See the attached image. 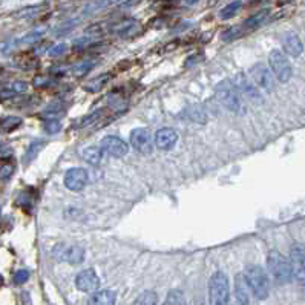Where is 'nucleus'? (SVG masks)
Here are the masks:
<instances>
[{
    "label": "nucleus",
    "mask_w": 305,
    "mask_h": 305,
    "mask_svg": "<svg viewBox=\"0 0 305 305\" xmlns=\"http://www.w3.org/2000/svg\"><path fill=\"white\" fill-rule=\"evenodd\" d=\"M245 282L247 287L250 288L251 294L255 296L256 299L262 300L268 296L270 293V281H268V276L264 271L262 267L259 265H250L245 270Z\"/></svg>",
    "instance_id": "f257e3e1"
},
{
    "label": "nucleus",
    "mask_w": 305,
    "mask_h": 305,
    "mask_svg": "<svg viewBox=\"0 0 305 305\" xmlns=\"http://www.w3.org/2000/svg\"><path fill=\"white\" fill-rule=\"evenodd\" d=\"M215 95L218 98L219 103L228 109L230 112L239 114L242 112V100H241V94L236 89V86L233 85V82L230 80H224L221 83L216 85L215 89Z\"/></svg>",
    "instance_id": "f03ea898"
},
{
    "label": "nucleus",
    "mask_w": 305,
    "mask_h": 305,
    "mask_svg": "<svg viewBox=\"0 0 305 305\" xmlns=\"http://www.w3.org/2000/svg\"><path fill=\"white\" fill-rule=\"evenodd\" d=\"M267 267L268 271L271 274V277L274 279V282L277 284H288L291 281V267H290V261L285 259L281 253L277 250H273L268 253V259H267Z\"/></svg>",
    "instance_id": "7ed1b4c3"
},
{
    "label": "nucleus",
    "mask_w": 305,
    "mask_h": 305,
    "mask_svg": "<svg viewBox=\"0 0 305 305\" xmlns=\"http://www.w3.org/2000/svg\"><path fill=\"white\" fill-rule=\"evenodd\" d=\"M228 293H230V285H228V277L222 271H216L212 274L209 281V299L213 305H224L228 302Z\"/></svg>",
    "instance_id": "20e7f679"
},
{
    "label": "nucleus",
    "mask_w": 305,
    "mask_h": 305,
    "mask_svg": "<svg viewBox=\"0 0 305 305\" xmlns=\"http://www.w3.org/2000/svg\"><path fill=\"white\" fill-rule=\"evenodd\" d=\"M268 63H270L273 75L281 83H287L291 79L293 68L290 65V60L287 59V56L282 53V51L273 49L268 56Z\"/></svg>",
    "instance_id": "39448f33"
},
{
    "label": "nucleus",
    "mask_w": 305,
    "mask_h": 305,
    "mask_svg": "<svg viewBox=\"0 0 305 305\" xmlns=\"http://www.w3.org/2000/svg\"><path fill=\"white\" fill-rule=\"evenodd\" d=\"M251 82L255 83V86L259 89H264L267 92H271L274 89V75L273 72L262 63L253 65L248 71Z\"/></svg>",
    "instance_id": "423d86ee"
},
{
    "label": "nucleus",
    "mask_w": 305,
    "mask_h": 305,
    "mask_svg": "<svg viewBox=\"0 0 305 305\" xmlns=\"http://www.w3.org/2000/svg\"><path fill=\"white\" fill-rule=\"evenodd\" d=\"M53 255L60 262L69 264H80L85 258V250L79 245H68V244H57L53 250Z\"/></svg>",
    "instance_id": "0eeeda50"
},
{
    "label": "nucleus",
    "mask_w": 305,
    "mask_h": 305,
    "mask_svg": "<svg viewBox=\"0 0 305 305\" xmlns=\"http://www.w3.org/2000/svg\"><path fill=\"white\" fill-rule=\"evenodd\" d=\"M131 144L138 154L149 155L154 150V137L147 129H134L131 134Z\"/></svg>",
    "instance_id": "6e6552de"
},
{
    "label": "nucleus",
    "mask_w": 305,
    "mask_h": 305,
    "mask_svg": "<svg viewBox=\"0 0 305 305\" xmlns=\"http://www.w3.org/2000/svg\"><path fill=\"white\" fill-rule=\"evenodd\" d=\"M100 149L108 154L109 157H114V158H123L126 154L129 152V146L124 140L118 138V137H105L101 140V144H100Z\"/></svg>",
    "instance_id": "1a4fd4ad"
},
{
    "label": "nucleus",
    "mask_w": 305,
    "mask_h": 305,
    "mask_svg": "<svg viewBox=\"0 0 305 305\" xmlns=\"http://www.w3.org/2000/svg\"><path fill=\"white\" fill-rule=\"evenodd\" d=\"M305 255L303 248L300 245H294L290 251V267H291V277L303 285V277H305Z\"/></svg>",
    "instance_id": "9d476101"
},
{
    "label": "nucleus",
    "mask_w": 305,
    "mask_h": 305,
    "mask_svg": "<svg viewBox=\"0 0 305 305\" xmlns=\"http://www.w3.org/2000/svg\"><path fill=\"white\" fill-rule=\"evenodd\" d=\"M88 184V172L82 167H72L65 175V186L72 192H80Z\"/></svg>",
    "instance_id": "9b49d317"
},
{
    "label": "nucleus",
    "mask_w": 305,
    "mask_h": 305,
    "mask_svg": "<svg viewBox=\"0 0 305 305\" xmlns=\"http://www.w3.org/2000/svg\"><path fill=\"white\" fill-rule=\"evenodd\" d=\"M75 287H77L80 291H85V293L95 291L100 287V277H98L97 271L94 268H88V270L80 271L77 274V277H75Z\"/></svg>",
    "instance_id": "f8f14e48"
},
{
    "label": "nucleus",
    "mask_w": 305,
    "mask_h": 305,
    "mask_svg": "<svg viewBox=\"0 0 305 305\" xmlns=\"http://www.w3.org/2000/svg\"><path fill=\"white\" fill-rule=\"evenodd\" d=\"M233 85L236 86V89L239 91V94H242L244 97H247L248 100L251 101H256V103H259V101L262 100L261 95H259V89L255 86V83H251L247 75L244 74H238L236 80L233 82Z\"/></svg>",
    "instance_id": "ddd939ff"
},
{
    "label": "nucleus",
    "mask_w": 305,
    "mask_h": 305,
    "mask_svg": "<svg viewBox=\"0 0 305 305\" xmlns=\"http://www.w3.org/2000/svg\"><path fill=\"white\" fill-rule=\"evenodd\" d=\"M108 111L106 109H98L91 112L89 115L80 118L77 123H74V128L75 129H80V128H89V126H103L108 121Z\"/></svg>",
    "instance_id": "4468645a"
},
{
    "label": "nucleus",
    "mask_w": 305,
    "mask_h": 305,
    "mask_svg": "<svg viewBox=\"0 0 305 305\" xmlns=\"http://www.w3.org/2000/svg\"><path fill=\"white\" fill-rule=\"evenodd\" d=\"M178 141V134L173 131V129H169V128H164V129H160L155 137H154V143L158 149L161 150H170Z\"/></svg>",
    "instance_id": "2eb2a0df"
},
{
    "label": "nucleus",
    "mask_w": 305,
    "mask_h": 305,
    "mask_svg": "<svg viewBox=\"0 0 305 305\" xmlns=\"http://www.w3.org/2000/svg\"><path fill=\"white\" fill-rule=\"evenodd\" d=\"M282 46H284V51L291 56V57H299L303 51V45L300 42V39L297 37V34L294 33H287L284 34L282 37Z\"/></svg>",
    "instance_id": "dca6fc26"
},
{
    "label": "nucleus",
    "mask_w": 305,
    "mask_h": 305,
    "mask_svg": "<svg viewBox=\"0 0 305 305\" xmlns=\"http://www.w3.org/2000/svg\"><path fill=\"white\" fill-rule=\"evenodd\" d=\"M117 299V293L112 290H101V291H95L88 302L92 305H112L115 303Z\"/></svg>",
    "instance_id": "f3484780"
},
{
    "label": "nucleus",
    "mask_w": 305,
    "mask_h": 305,
    "mask_svg": "<svg viewBox=\"0 0 305 305\" xmlns=\"http://www.w3.org/2000/svg\"><path fill=\"white\" fill-rule=\"evenodd\" d=\"M235 294L239 303L245 305L248 303V293H247V282L244 274H238L235 277Z\"/></svg>",
    "instance_id": "a211bd4d"
},
{
    "label": "nucleus",
    "mask_w": 305,
    "mask_h": 305,
    "mask_svg": "<svg viewBox=\"0 0 305 305\" xmlns=\"http://www.w3.org/2000/svg\"><path fill=\"white\" fill-rule=\"evenodd\" d=\"M268 13H270L268 10H262V11L256 13L255 16L248 17V19L244 22V31H250V30H256V28H259L261 25L265 22Z\"/></svg>",
    "instance_id": "6ab92c4d"
},
{
    "label": "nucleus",
    "mask_w": 305,
    "mask_h": 305,
    "mask_svg": "<svg viewBox=\"0 0 305 305\" xmlns=\"http://www.w3.org/2000/svg\"><path fill=\"white\" fill-rule=\"evenodd\" d=\"M109 79H111L109 74H103V75H100V77H95V79H92L91 82H88L85 85V91L86 92H92V94L100 92L101 89H103L108 85Z\"/></svg>",
    "instance_id": "aec40b11"
},
{
    "label": "nucleus",
    "mask_w": 305,
    "mask_h": 305,
    "mask_svg": "<svg viewBox=\"0 0 305 305\" xmlns=\"http://www.w3.org/2000/svg\"><path fill=\"white\" fill-rule=\"evenodd\" d=\"M22 124V118L20 117H7V118H2L0 120V132L4 134H10L13 131H16L17 128H20Z\"/></svg>",
    "instance_id": "412c9836"
},
{
    "label": "nucleus",
    "mask_w": 305,
    "mask_h": 305,
    "mask_svg": "<svg viewBox=\"0 0 305 305\" xmlns=\"http://www.w3.org/2000/svg\"><path fill=\"white\" fill-rule=\"evenodd\" d=\"M82 157L85 158V161H88L92 166L100 164L101 158H103V150L97 149V147H88L82 152Z\"/></svg>",
    "instance_id": "4be33fe9"
},
{
    "label": "nucleus",
    "mask_w": 305,
    "mask_h": 305,
    "mask_svg": "<svg viewBox=\"0 0 305 305\" xmlns=\"http://www.w3.org/2000/svg\"><path fill=\"white\" fill-rule=\"evenodd\" d=\"M118 2H121V0H94V2H91V4L85 8V14H86V16H91V14H94V13H97V11H100V10H105V8H108V7H112V5H115V4H118Z\"/></svg>",
    "instance_id": "5701e85b"
},
{
    "label": "nucleus",
    "mask_w": 305,
    "mask_h": 305,
    "mask_svg": "<svg viewBox=\"0 0 305 305\" xmlns=\"http://www.w3.org/2000/svg\"><path fill=\"white\" fill-rule=\"evenodd\" d=\"M241 8H242V2H241V0H235V2L228 4L225 8L221 10L219 17H221L222 20H228V19L235 17V14H238V11H239Z\"/></svg>",
    "instance_id": "b1692460"
},
{
    "label": "nucleus",
    "mask_w": 305,
    "mask_h": 305,
    "mask_svg": "<svg viewBox=\"0 0 305 305\" xmlns=\"http://www.w3.org/2000/svg\"><path fill=\"white\" fill-rule=\"evenodd\" d=\"M43 146H45V141H34V143H31V146L27 150V154H25V157H23V161L28 164L33 160H36V157L39 155V152L43 149Z\"/></svg>",
    "instance_id": "393cba45"
},
{
    "label": "nucleus",
    "mask_w": 305,
    "mask_h": 305,
    "mask_svg": "<svg viewBox=\"0 0 305 305\" xmlns=\"http://www.w3.org/2000/svg\"><path fill=\"white\" fill-rule=\"evenodd\" d=\"M65 114V108L60 105V103H53V105H49L45 111H43V114H42V118H56V117H59V115H63Z\"/></svg>",
    "instance_id": "a878e982"
},
{
    "label": "nucleus",
    "mask_w": 305,
    "mask_h": 305,
    "mask_svg": "<svg viewBox=\"0 0 305 305\" xmlns=\"http://www.w3.org/2000/svg\"><path fill=\"white\" fill-rule=\"evenodd\" d=\"M242 34H244V30H242L241 27H230V28L225 30V31L221 34V40H224V42L238 40Z\"/></svg>",
    "instance_id": "bb28decb"
},
{
    "label": "nucleus",
    "mask_w": 305,
    "mask_h": 305,
    "mask_svg": "<svg viewBox=\"0 0 305 305\" xmlns=\"http://www.w3.org/2000/svg\"><path fill=\"white\" fill-rule=\"evenodd\" d=\"M94 66H95V62H94V60L82 62V63H79L77 66H74V68H72V74L75 75V77H82V75L88 74Z\"/></svg>",
    "instance_id": "cd10ccee"
},
{
    "label": "nucleus",
    "mask_w": 305,
    "mask_h": 305,
    "mask_svg": "<svg viewBox=\"0 0 305 305\" xmlns=\"http://www.w3.org/2000/svg\"><path fill=\"white\" fill-rule=\"evenodd\" d=\"M166 303L167 305H183V303H186V297H184V294H183V291H180V290H172V291H169V294H167V299H166Z\"/></svg>",
    "instance_id": "c85d7f7f"
},
{
    "label": "nucleus",
    "mask_w": 305,
    "mask_h": 305,
    "mask_svg": "<svg viewBox=\"0 0 305 305\" xmlns=\"http://www.w3.org/2000/svg\"><path fill=\"white\" fill-rule=\"evenodd\" d=\"M135 303H138V305H154V303H157V294L154 291H143L135 299Z\"/></svg>",
    "instance_id": "c756f323"
},
{
    "label": "nucleus",
    "mask_w": 305,
    "mask_h": 305,
    "mask_svg": "<svg viewBox=\"0 0 305 305\" xmlns=\"http://www.w3.org/2000/svg\"><path fill=\"white\" fill-rule=\"evenodd\" d=\"M43 129H45V132L46 134H57V132H60V129H62V124H60V121L59 120H56V118H49L48 121H45V124H43Z\"/></svg>",
    "instance_id": "7c9ffc66"
},
{
    "label": "nucleus",
    "mask_w": 305,
    "mask_h": 305,
    "mask_svg": "<svg viewBox=\"0 0 305 305\" xmlns=\"http://www.w3.org/2000/svg\"><path fill=\"white\" fill-rule=\"evenodd\" d=\"M68 51V45L66 43H59V45H56V46H53L51 48L49 51H48V54H49V57H62L65 53Z\"/></svg>",
    "instance_id": "2f4dec72"
},
{
    "label": "nucleus",
    "mask_w": 305,
    "mask_h": 305,
    "mask_svg": "<svg viewBox=\"0 0 305 305\" xmlns=\"http://www.w3.org/2000/svg\"><path fill=\"white\" fill-rule=\"evenodd\" d=\"M46 5H42V7H33V8H25L22 11L17 13V17H33L36 14H39L42 10H45Z\"/></svg>",
    "instance_id": "473e14b6"
},
{
    "label": "nucleus",
    "mask_w": 305,
    "mask_h": 305,
    "mask_svg": "<svg viewBox=\"0 0 305 305\" xmlns=\"http://www.w3.org/2000/svg\"><path fill=\"white\" fill-rule=\"evenodd\" d=\"M30 279V271L28 270H19V271H16V274H14V277H13V281H14V284H17V285H20V284H25Z\"/></svg>",
    "instance_id": "72a5a7b5"
},
{
    "label": "nucleus",
    "mask_w": 305,
    "mask_h": 305,
    "mask_svg": "<svg viewBox=\"0 0 305 305\" xmlns=\"http://www.w3.org/2000/svg\"><path fill=\"white\" fill-rule=\"evenodd\" d=\"M51 83H53V80H51V77H46V75H36L33 80L34 88H46Z\"/></svg>",
    "instance_id": "f704fd0d"
},
{
    "label": "nucleus",
    "mask_w": 305,
    "mask_h": 305,
    "mask_svg": "<svg viewBox=\"0 0 305 305\" xmlns=\"http://www.w3.org/2000/svg\"><path fill=\"white\" fill-rule=\"evenodd\" d=\"M13 173H14V166L13 164L2 166V167H0V181H8Z\"/></svg>",
    "instance_id": "c9c22d12"
},
{
    "label": "nucleus",
    "mask_w": 305,
    "mask_h": 305,
    "mask_svg": "<svg viewBox=\"0 0 305 305\" xmlns=\"http://www.w3.org/2000/svg\"><path fill=\"white\" fill-rule=\"evenodd\" d=\"M7 89L13 91L14 94H22V92H27L28 83H25V82H14V83H11Z\"/></svg>",
    "instance_id": "e433bc0d"
},
{
    "label": "nucleus",
    "mask_w": 305,
    "mask_h": 305,
    "mask_svg": "<svg viewBox=\"0 0 305 305\" xmlns=\"http://www.w3.org/2000/svg\"><path fill=\"white\" fill-rule=\"evenodd\" d=\"M13 155V149L7 144H0V160H8Z\"/></svg>",
    "instance_id": "4c0bfd02"
},
{
    "label": "nucleus",
    "mask_w": 305,
    "mask_h": 305,
    "mask_svg": "<svg viewBox=\"0 0 305 305\" xmlns=\"http://www.w3.org/2000/svg\"><path fill=\"white\" fill-rule=\"evenodd\" d=\"M202 59H204V56H202V54H195V56H190L187 60H186V66L189 68V66H193V65H196V63H199Z\"/></svg>",
    "instance_id": "58836bf2"
},
{
    "label": "nucleus",
    "mask_w": 305,
    "mask_h": 305,
    "mask_svg": "<svg viewBox=\"0 0 305 305\" xmlns=\"http://www.w3.org/2000/svg\"><path fill=\"white\" fill-rule=\"evenodd\" d=\"M141 2V0H128V2L123 4V8H131V7H135Z\"/></svg>",
    "instance_id": "ea45409f"
},
{
    "label": "nucleus",
    "mask_w": 305,
    "mask_h": 305,
    "mask_svg": "<svg viewBox=\"0 0 305 305\" xmlns=\"http://www.w3.org/2000/svg\"><path fill=\"white\" fill-rule=\"evenodd\" d=\"M198 2H199V0H186L187 5H195V4H198Z\"/></svg>",
    "instance_id": "a19ab883"
}]
</instances>
